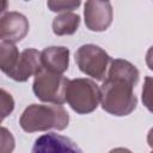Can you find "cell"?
Masks as SVG:
<instances>
[{"label":"cell","mask_w":153,"mask_h":153,"mask_svg":"<svg viewBox=\"0 0 153 153\" xmlns=\"http://www.w3.org/2000/svg\"><path fill=\"white\" fill-rule=\"evenodd\" d=\"M137 68L127 60L115 59L111 61L106 79L100 86V103L104 111L114 116L131 114L137 99L134 87L139 81Z\"/></svg>","instance_id":"cell-1"},{"label":"cell","mask_w":153,"mask_h":153,"mask_svg":"<svg viewBox=\"0 0 153 153\" xmlns=\"http://www.w3.org/2000/svg\"><path fill=\"white\" fill-rule=\"evenodd\" d=\"M69 115L62 104H31L19 118L22 129L26 133L45 131L49 129L63 130L68 127Z\"/></svg>","instance_id":"cell-2"},{"label":"cell","mask_w":153,"mask_h":153,"mask_svg":"<svg viewBox=\"0 0 153 153\" xmlns=\"http://www.w3.org/2000/svg\"><path fill=\"white\" fill-rule=\"evenodd\" d=\"M66 102L76 114H90L97 109L100 102V88L91 79H72L67 85Z\"/></svg>","instance_id":"cell-3"},{"label":"cell","mask_w":153,"mask_h":153,"mask_svg":"<svg viewBox=\"0 0 153 153\" xmlns=\"http://www.w3.org/2000/svg\"><path fill=\"white\" fill-rule=\"evenodd\" d=\"M68 79L63 74L54 73L42 69L35 75L32 91L35 96L44 103L63 104L66 102V91L68 85Z\"/></svg>","instance_id":"cell-4"},{"label":"cell","mask_w":153,"mask_h":153,"mask_svg":"<svg viewBox=\"0 0 153 153\" xmlns=\"http://www.w3.org/2000/svg\"><path fill=\"white\" fill-rule=\"evenodd\" d=\"M111 61L109 54L96 44H84L75 51V62L79 69L99 81L104 80Z\"/></svg>","instance_id":"cell-5"},{"label":"cell","mask_w":153,"mask_h":153,"mask_svg":"<svg viewBox=\"0 0 153 153\" xmlns=\"http://www.w3.org/2000/svg\"><path fill=\"white\" fill-rule=\"evenodd\" d=\"M84 17L88 30L94 32L105 31L112 23V6L109 0H86Z\"/></svg>","instance_id":"cell-6"},{"label":"cell","mask_w":153,"mask_h":153,"mask_svg":"<svg viewBox=\"0 0 153 153\" xmlns=\"http://www.w3.org/2000/svg\"><path fill=\"white\" fill-rule=\"evenodd\" d=\"M29 32V20L19 12H7L0 19V38L17 43Z\"/></svg>","instance_id":"cell-7"},{"label":"cell","mask_w":153,"mask_h":153,"mask_svg":"<svg viewBox=\"0 0 153 153\" xmlns=\"http://www.w3.org/2000/svg\"><path fill=\"white\" fill-rule=\"evenodd\" d=\"M41 69H42L41 53L33 48H29L20 53L16 67L7 75L16 81L24 82L30 76L36 75Z\"/></svg>","instance_id":"cell-8"},{"label":"cell","mask_w":153,"mask_h":153,"mask_svg":"<svg viewBox=\"0 0 153 153\" xmlns=\"http://www.w3.org/2000/svg\"><path fill=\"white\" fill-rule=\"evenodd\" d=\"M32 152H81V149L71 139L49 133L39 136L35 141Z\"/></svg>","instance_id":"cell-9"},{"label":"cell","mask_w":153,"mask_h":153,"mask_svg":"<svg viewBox=\"0 0 153 153\" xmlns=\"http://www.w3.org/2000/svg\"><path fill=\"white\" fill-rule=\"evenodd\" d=\"M41 61L44 69L63 74L69 66V50L66 47H48L41 51Z\"/></svg>","instance_id":"cell-10"},{"label":"cell","mask_w":153,"mask_h":153,"mask_svg":"<svg viewBox=\"0 0 153 153\" xmlns=\"http://www.w3.org/2000/svg\"><path fill=\"white\" fill-rule=\"evenodd\" d=\"M80 25V16L73 12H63L53 20V32L56 36L73 35Z\"/></svg>","instance_id":"cell-11"},{"label":"cell","mask_w":153,"mask_h":153,"mask_svg":"<svg viewBox=\"0 0 153 153\" xmlns=\"http://www.w3.org/2000/svg\"><path fill=\"white\" fill-rule=\"evenodd\" d=\"M20 54L14 43L1 41L0 43V68L5 74H8L17 65Z\"/></svg>","instance_id":"cell-12"},{"label":"cell","mask_w":153,"mask_h":153,"mask_svg":"<svg viewBox=\"0 0 153 153\" xmlns=\"http://www.w3.org/2000/svg\"><path fill=\"white\" fill-rule=\"evenodd\" d=\"M81 0H48L47 5L51 12H71L76 10Z\"/></svg>","instance_id":"cell-13"},{"label":"cell","mask_w":153,"mask_h":153,"mask_svg":"<svg viewBox=\"0 0 153 153\" xmlns=\"http://www.w3.org/2000/svg\"><path fill=\"white\" fill-rule=\"evenodd\" d=\"M142 104L153 114V76H146L142 86Z\"/></svg>","instance_id":"cell-14"},{"label":"cell","mask_w":153,"mask_h":153,"mask_svg":"<svg viewBox=\"0 0 153 153\" xmlns=\"http://www.w3.org/2000/svg\"><path fill=\"white\" fill-rule=\"evenodd\" d=\"M14 109V102L10 93H7L4 88H1V115L2 120L10 115Z\"/></svg>","instance_id":"cell-15"},{"label":"cell","mask_w":153,"mask_h":153,"mask_svg":"<svg viewBox=\"0 0 153 153\" xmlns=\"http://www.w3.org/2000/svg\"><path fill=\"white\" fill-rule=\"evenodd\" d=\"M14 148V139L5 127L1 128V151L2 152H11Z\"/></svg>","instance_id":"cell-16"},{"label":"cell","mask_w":153,"mask_h":153,"mask_svg":"<svg viewBox=\"0 0 153 153\" xmlns=\"http://www.w3.org/2000/svg\"><path fill=\"white\" fill-rule=\"evenodd\" d=\"M146 65H147V67L151 69V71H153V45L147 50V53H146Z\"/></svg>","instance_id":"cell-17"},{"label":"cell","mask_w":153,"mask_h":153,"mask_svg":"<svg viewBox=\"0 0 153 153\" xmlns=\"http://www.w3.org/2000/svg\"><path fill=\"white\" fill-rule=\"evenodd\" d=\"M147 142H148V146L153 149V128H151L147 134Z\"/></svg>","instance_id":"cell-18"},{"label":"cell","mask_w":153,"mask_h":153,"mask_svg":"<svg viewBox=\"0 0 153 153\" xmlns=\"http://www.w3.org/2000/svg\"><path fill=\"white\" fill-rule=\"evenodd\" d=\"M25 1H29V0H25Z\"/></svg>","instance_id":"cell-19"}]
</instances>
